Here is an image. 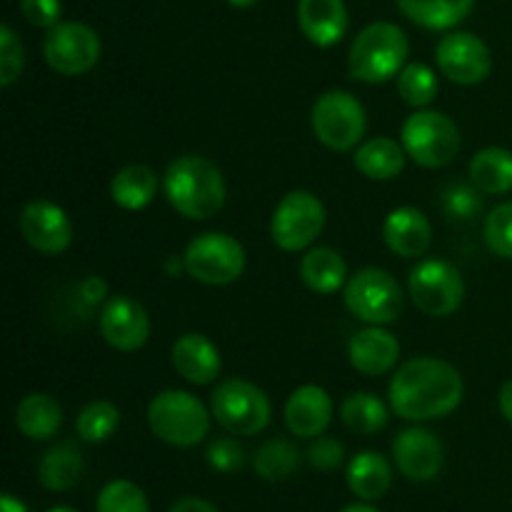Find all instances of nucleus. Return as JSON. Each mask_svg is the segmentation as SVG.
I'll return each instance as SVG.
<instances>
[{"label":"nucleus","mask_w":512,"mask_h":512,"mask_svg":"<svg viewBox=\"0 0 512 512\" xmlns=\"http://www.w3.org/2000/svg\"><path fill=\"white\" fill-rule=\"evenodd\" d=\"M20 13L25 15L35 28H55L63 15V3L60 0H20Z\"/></svg>","instance_id":"nucleus-39"},{"label":"nucleus","mask_w":512,"mask_h":512,"mask_svg":"<svg viewBox=\"0 0 512 512\" xmlns=\"http://www.w3.org/2000/svg\"><path fill=\"white\" fill-rule=\"evenodd\" d=\"M183 258L190 278L203 285H230L245 270V248L228 233L198 235Z\"/></svg>","instance_id":"nucleus-11"},{"label":"nucleus","mask_w":512,"mask_h":512,"mask_svg":"<svg viewBox=\"0 0 512 512\" xmlns=\"http://www.w3.org/2000/svg\"><path fill=\"white\" fill-rule=\"evenodd\" d=\"M345 305L368 325H388L403 313V293L398 280L380 268H363L345 283Z\"/></svg>","instance_id":"nucleus-9"},{"label":"nucleus","mask_w":512,"mask_h":512,"mask_svg":"<svg viewBox=\"0 0 512 512\" xmlns=\"http://www.w3.org/2000/svg\"><path fill=\"white\" fill-rule=\"evenodd\" d=\"M440 73L458 85H478L493 70V55L485 40L468 30L448 33L435 48Z\"/></svg>","instance_id":"nucleus-13"},{"label":"nucleus","mask_w":512,"mask_h":512,"mask_svg":"<svg viewBox=\"0 0 512 512\" xmlns=\"http://www.w3.org/2000/svg\"><path fill=\"white\" fill-rule=\"evenodd\" d=\"M168 512H220L213 503L200 498H183L173 505Z\"/></svg>","instance_id":"nucleus-42"},{"label":"nucleus","mask_w":512,"mask_h":512,"mask_svg":"<svg viewBox=\"0 0 512 512\" xmlns=\"http://www.w3.org/2000/svg\"><path fill=\"white\" fill-rule=\"evenodd\" d=\"M100 38L90 25L78 20H60L43 40L45 63L60 75H85L98 65Z\"/></svg>","instance_id":"nucleus-12"},{"label":"nucleus","mask_w":512,"mask_h":512,"mask_svg":"<svg viewBox=\"0 0 512 512\" xmlns=\"http://www.w3.org/2000/svg\"><path fill=\"white\" fill-rule=\"evenodd\" d=\"M390 405L410 423L448 418L465 395L463 375L440 358H413L390 380Z\"/></svg>","instance_id":"nucleus-1"},{"label":"nucleus","mask_w":512,"mask_h":512,"mask_svg":"<svg viewBox=\"0 0 512 512\" xmlns=\"http://www.w3.org/2000/svg\"><path fill=\"white\" fill-rule=\"evenodd\" d=\"M108 298V283L98 275H88V278L80 280L78 285V303L83 305L85 313H93L100 303H105Z\"/></svg>","instance_id":"nucleus-41"},{"label":"nucleus","mask_w":512,"mask_h":512,"mask_svg":"<svg viewBox=\"0 0 512 512\" xmlns=\"http://www.w3.org/2000/svg\"><path fill=\"white\" fill-rule=\"evenodd\" d=\"M0 512H30V510L23 500H18L15 495L5 493L3 500H0Z\"/></svg>","instance_id":"nucleus-44"},{"label":"nucleus","mask_w":512,"mask_h":512,"mask_svg":"<svg viewBox=\"0 0 512 512\" xmlns=\"http://www.w3.org/2000/svg\"><path fill=\"white\" fill-rule=\"evenodd\" d=\"M403 148L423 168H443L460 153V130L438 110H415L403 123Z\"/></svg>","instance_id":"nucleus-5"},{"label":"nucleus","mask_w":512,"mask_h":512,"mask_svg":"<svg viewBox=\"0 0 512 512\" xmlns=\"http://www.w3.org/2000/svg\"><path fill=\"white\" fill-rule=\"evenodd\" d=\"M298 25L310 43L330 48L340 43L348 30V8L343 0H300Z\"/></svg>","instance_id":"nucleus-21"},{"label":"nucleus","mask_w":512,"mask_h":512,"mask_svg":"<svg viewBox=\"0 0 512 512\" xmlns=\"http://www.w3.org/2000/svg\"><path fill=\"white\" fill-rule=\"evenodd\" d=\"M393 458L400 473L413 483L435 480L443 470V443L425 428H408L395 438Z\"/></svg>","instance_id":"nucleus-16"},{"label":"nucleus","mask_w":512,"mask_h":512,"mask_svg":"<svg viewBox=\"0 0 512 512\" xmlns=\"http://www.w3.org/2000/svg\"><path fill=\"white\" fill-rule=\"evenodd\" d=\"M185 268V258H178V255H170L168 263H165V270H168L170 275H180V270Z\"/></svg>","instance_id":"nucleus-45"},{"label":"nucleus","mask_w":512,"mask_h":512,"mask_svg":"<svg viewBox=\"0 0 512 512\" xmlns=\"http://www.w3.org/2000/svg\"><path fill=\"white\" fill-rule=\"evenodd\" d=\"M300 280L318 295L338 293L348 278V265L343 255L333 248H313L300 260Z\"/></svg>","instance_id":"nucleus-24"},{"label":"nucleus","mask_w":512,"mask_h":512,"mask_svg":"<svg viewBox=\"0 0 512 512\" xmlns=\"http://www.w3.org/2000/svg\"><path fill=\"white\" fill-rule=\"evenodd\" d=\"M173 368L178 370L180 378H185L193 385H210L220 378V350L210 338L200 333L180 335L170 350Z\"/></svg>","instance_id":"nucleus-19"},{"label":"nucleus","mask_w":512,"mask_h":512,"mask_svg":"<svg viewBox=\"0 0 512 512\" xmlns=\"http://www.w3.org/2000/svg\"><path fill=\"white\" fill-rule=\"evenodd\" d=\"M298 463H300V455L298 450H295V445L280 438L268 440V443L260 445L258 453H255L253 458L255 473H258L263 480H268V483L288 480L290 475L298 470Z\"/></svg>","instance_id":"nucleus-31"},{"label":"nucleus","mask_w":512,"mask_h":512,"mask_svg":"<svg viewBox=\"0 0 512 512\" xmlns=\"http://www.w3.org/2000/svg\"><path fill=\"white\" fill-rule=\"evenodd\" d=\"M163 190L175 213L188 220H210L225 205V178L203 155H180L163 175Z\"/></svg>","instance_id":"nucleus-2"},{"label":"nucleus","mask_w":512,"mask_h":512,"mask_svg":"<svg viewBox=\"0 0 512 512\" xmlns=\"http://www.w3.org/2000/svg\"><path fill=\"white\" fill-rule=\"evenodd\" d=\"M343 458V443H338L335 438H318L308 448V463L313 465L315 470H323V473L338 470L340 465H343Z\"/></svg>","instance_id":"nucleus-40"},{"label":"nucleus","mask_w":512,"mask_h":512,"mask_svg":"<svg viewBox=\"0 0 512 512\" xmlns=\"http://www.w3.org/2000/svg\"><path fill=\"white\" fill-rule=\"evenodd\" d=\"M210 410H213L220 428L233 435H245V438L263 433L270 423V415H273L268 395L258 385L240 378L223 380L215 388Z\"/></svg>","instance_id":"nucleus-6"},{"label":"nucleus","mask_w":512,"mask_h":512,"mask_svg":"<svg viewBox=\"0 0 512 512\" xmlns=\"http://www.w3.org/2000/svg\"><path fill=\"white\" fill-rule=\"evenodd\" d=\"M340 415L345 428L358 435H375L388 425V408L373 393H350L343 400Z\"/></svg>","instance_id":"nucleus-30"},{"label":"nucleus","mask_w":512,"mask_h":512,"mask_svg":"<svg viewBox=\"0 0 512 512\" xmlns=\"http://www.w3.org/2000/svg\"><path fill=\"white\" fill-rule=\"evenodd\" d=\"M160 178L150 165H125L110 183V198L123 210H143L155 200Z\"/></svg>","instance_id":"nucleus-22"},{"label":"nucleus","mask_w":512,"mask_h":512,"mask_svg":"<svg viewBox=\"0 0 512 512\" xmlns=\"http://www.w3.org/2000/svg\"><path fill=\"white\" fill-rule=\"evenodd\" d=\"M100 335L110 348L135 353L150 338V318L138 300L115 295L100 310Z\"/></svg>","instance_id":"nucleus-15"},{"label":"nucleus","mask_w":512,"mask_h":512,"mask_svg":"<svg viewBox=\"0 0 512 512\" xmlns=\"http://www.w3.org/2000/svg\"><path fill=\"white\" fill-rule=\"evenodd\" d=\"M313 133L325 148L338 150H353L355 145L363 140L365 125V108L353 93L348 90H328L320 95L313 105Z\"/></svg>","instance_id":"nucleus-7"},{"label":"nucleus","mask_w":512,"mask_h":512,"mask_svg":"<svg viewBox=\"0 0 512 512\" xmlns=\"http://www.w3.org/2000/svg\"><path fill=\"white\" fill-rule=\"evenodd\" d=\"M408 290L420 313L430 318H448L463 305L465 280L448 260H420L408 280Z\"/></svg>","instance_id":"nucleus-10"},{"label":"nucleus","mask_w":512,"mask_h":512,"mask_svg":"<svg viewBox=\"0 0 512 512\" xmlns=\"http://www.w3.org/2000/svg\"><path fill=\"white\" fill-rule=\"evenodd\" d=\"M400 13L428 30H450L463 23L475 0H395Z\"/></svg>","instance_id":"nucleus-28"},{"label":"nucleus","mask_w":512,"mask_h":512,"mask_svg":"<svg viewBox=\"0 0 512 512\" xmlns=\"http://www.w3.org/2000/svg\"><path fill=\"white\" fill-rule=\"evenodd\" d=\"M83 455L73 443L53 445L38 463V480L53 493H65L75 488L83 478Z\"/></svg>","instance_id":"nucleus-29"},{"label":"nucleus","mask_w":512,"mask_h":512,"mask_svg":"<svg viewBox=\"0 0 512 512\" xmlns=\"http://www.w3.org/2000/svg\"><path fill=\"white\" fill-rule=\"evenodd\" d=\"M98 512H150L143 490L130 480H113L98 495Z\"/></svg>","instance_id":"nucleus-34"},{"label":"nucleus","mask_w":512,"mask_h":512,"mask_svg":"<svg viewBox=\"0 0 512 512\" xmlns=\"http://www.w3.org/2000/svg\"><path fill=\"white\" fill-rule=\"evenodd\" d=\"M470 183L485 195H503L512 190V153L500 145L478 150L470 160Z\"/></svg>","instance_id":"nucleus-26"},{"label":"nucleus","mask_w":512,"mask_h":512,"mask_svg":"<svg viewBox=\"0 0 512 512\" xmlns=\"http://www.w3.org/2000/svg\"><path fill=\"white\" fill-rule=\"evenodd\" d=\"M440 208L450 220H473L483 210V198L473 183H450L440 195Z\"/></svg>","instance_id":"nucleus-35"},{"label":"nucleus","mask_w":512,"mask_h":512,"mask_svg":"<svg viewBox=\"0 0 512 512\" xmlns=\"http://www.w3.org/2000/svg\"><path fill=\"white\" fill-rule=\"evenodd\" d=\"M325 205L318 195L310 190H290L275 205L273 220H270V235L280 250L300 253L315 243L325 228Z\"/></svg>","instance_id":"nucleus-8"},{"label":"nucleus","mask_w":512,"mask_h":512,"mask_svg":"<svg viewBox=\"0 0 512 512\" xmlns=\"http://www.w3.org/2000/svg\"><path fill=\"white\" fill-rule=\"evenodd\" d=\"M348 485L360 500H380L393 485V468L375 450L358 453L348 465Z\"/></svg>","instance_id":"nucleus-25"},{"label":"nucleus","mask_w":512,"mask_h":512,"mask_svg":"<svg viewBox=\"0 0 512 512\" xmlns=\"http://www.w3.org/2000/svg\"><path fill=\"white\" fill-rule=\"evenodd\" d=\"M398 93L410 108H425L438 95V78L425 63H410L398 75Z\"/></svg>","instance_id":"nucleus-33"},{"label":"nucleus","mask_w":512,"mask_h":512,"mask_svg":"<svg viewBox=\"0 0 512 512\" xmlns=\"http://www.w3.org/2000/svg\"><path fill=\"white\" fill-rule=\"evenodd\" d=\"M405 148L390 138H370L355 150L353 163L370 180H393L405 168Z\"/></svg>","instance_id":"nucleus-27"},{"label":"nucleus","mask_w":512,"mask_h":512,"mask_svg":"<svg viewBox=\"0 0 512 512\" xmlns=\"http://www.w3.org/2000/svg\"><path fill=\"white\" fill-rule=\"evenodd\" d=\"M25 65L23 43L8 23L0 25V85L10 88L20 78Z\"/></svg>","instance_id":"nucleus-37"},{"label":"nucleus","mask_w":512,"mask_h":512,"mask_svg":"<svg viewBox=\"0 0 512 512\" xmlns=\"http://www.w3.org/2000/svg\"><path fill=\"white\" fill-rule=\"evenodd\" d=\"M333 420V400L320 385H300L285 403V425L298 438H320Z\"/></svg>","instance_id":"nucleus-17"},{"label":"nucleus","mask_w":512,"mask_h":512,"mask_svg":"<svg viewBox=\"0 0 512 512\" xmlns=\"http://www.w3.org/2000/svg\"><path fill=\"white\" fill-rule=\"evenodd\" d=\"M120 410L110 400H93L80 410L75 428H78L80 440L85 443H103L118 430Z\"/></svg>","instance_id":"nucleus-32"},{"label":"nucleus","mask_w":512,"mask_h":512,"mask_svg":"<svg viewBox=\"0 0 512 512\" xmlns=\"http://www.w3.org/2000/svg\"><path fill=\"white\" fill-rule=\"evenodd\" d=\"M408 38L395 23H370L355 35L348 53V70L360 83H385L400 75L408 60Z\"/></svg>","instance_id":"nucleus-3"},{"label":"nucleus","mask_w":512,"mask_h":512,"mask_svg":"<svg viewBox=\"0 0 512 512\" xmlns=\"http://www.w3.org/2000/svg\"><path fill=\"white\" fill-rule=\"evenodd\" d=\"M485 243L495 255L512 260V203L490 210L485 218Z\"/></svg>","instance_id":"nucleus-36"},{"label":"nucleus","mask_w":512,"mask_h":512,"mask_svg":"<svg viewBox=\"0 0 512 512\" xmlns=\"http://www.w3.org/2000/svg\"><path fill=\"white\" fill-rule=\"evenodd\" d=\"M343 512H380L378 508H373V505H348Z\"/></svg>","instance_id":"nucleus-46"},{"label":"nucleus","mask_w":512,"mask_h":512,"mask_svg":"<svg viewBox=\"0 0 512 512\" xmlns=\"http://www.w3.org/2000/svg\"><path fill=\"white\" fill-rule=\"evenodd\" d=\"M18 225L25 243L43 255H60L73 243V223L68 213L50 200H30L20 210Z\"/></svg>","instance_id":"nucleus-14"},{"label":"nucleus","mask_w":512,"mask_h":512,"mask_svg":"<svg viewBox=\"0 0 512 512\" xmlns=\"http://www.w3.org/2000/svg\"><path fill=\"white\" fill-rule=\"evenodd\" d=\"M15 425L30 440H50L63 425V408L48 393H30L15 408Z\"/></svg>","instance_id":"nucleus-23"},{"label":"nucleus","mask_w":512,"mask_h":512,"mask_svg":"<svg viewBox=\"0 0 512 512\" xmlns=\"http://www.w3.org/2000/svg\"><path fill=\"white\" fill-rule=\"evenodd\" d=\"M48 512H78V510H73V508H53V510H48Z\"/></svg>","instance_id":"nucleus-48"},{"label":"nucleus","mask_w":512,"mask_h":512,"mask_svg":"<svg viewBox=\"0 0 512 512\" xmlns=\"http://www.w3.org/2000/svg\"><path fill=\"white\" fill-rule=\"evenodd\" d=\"M208 463L218 473H235V470L243 468L245 453L233 438H218L210 443Z\"/></svg>","instance_id":"nucleus-38"},{"label":"nucleus","mask_w":512,"mask_h":512,"mask_svg":"<svg viewBox=\"0 0 512 512\" xmlns=\"http://www.w3.org/2000/svg\"><path fill=\"white\" fill-rule=\"evenodd\" d=\"M228 3L233 5V8H250V5H255L258 0H228Z\"/></svg>","instance_id":"nucleus-47"},{"label":"nucleus","mask_w":512,"mask_h":512,"mask_svg":"<svg viewBox=\"0 0 512 512\" xmlns=\"http://www.w3.org/2000/svg\"><path fill=\"white\" fill-rule=\"evenodd\" d=\"M148 425L163 443L173 448H193L208 435L210 415L193 393L165 390L150 400Z\"/></svg>","instance_id":"nucleus-4"},{"label":"nucleus","mask_w":512,"mask_h":512,"mask_svg":"<svg viewBox=\"0 0 512 512\" xmlns=\"http://www.w3.org/2000/svg\"><path fill=\"white\" fill-rule=\"evenodd\" d=\"M350 365L360 375L368 378H380L390 373L400 358V343L393 333L383 330V325H370V328L358 330L348 343Z\"/></svg>","instance_id":"nucleus-18"},{"label":"nucleus","mask_w":512,"mask_h":512,"mask_svg":"<svg viewBox=\"0 0 512 512\" xmlns=\"http://www.w3.org/2000/svg\"><path fill=\"white\" fill-rule=\"evenodd\" d=\"M498 403H500V413L505 415V420H508V423H512V378L503 385V388H500Z\"/></svg>","instance_id":"nucleus-43"},{"label":"nucleus","mask_w":512,"mask_h":512,"mask_svg":"<svg viewBox=\"0 0 512 512\" xmlns=\"http://www.w3.org/2000/svg\"><path fill=\"white\" fill-rule=\"evenodd\" d=\"M383 240L395 255L400 258H420L428 253L433 228L425 213H420L413 205L395 208L383 223Z\"/></svg>","instance_id":"nucleus-20"}]
</instances>
